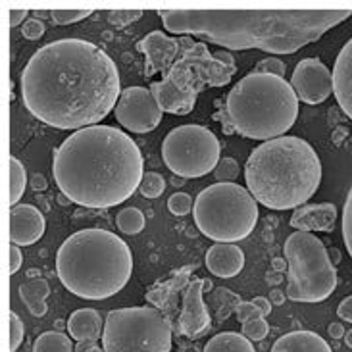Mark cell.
<instances>
[{"instance_id":"6da1fadb","label":"cell","mask_w":352,"mask_h":352,"mask_svg":"<svg viewBox=\"0 0 352 352\" xmlns=\"http://www.w3.org/2000/svg\"><path fill=\"white\" fill-rule=\"evenodd\" d=\"M21 100L43 124L79 131L102 122L122 96L114 60L83 38H60L29 58L19 77Z\"/></svg>"},{"instance_id":"7a4b0ae2","label":"cell","mask_w":352,"mask_h":352,"mask_svg":"<svg viewBox=\"0 0 352 352\" xmlns=\"http://www.w3.org/2000/svg\"><path fill=\"white\" fill-rule=\"evenodd\" d=\"M173 35L199 37L228 50L293 54L352 16V10H160Z\"/></svg>"},{"instance_id":"3957f363","label":"cell","mask_w":352,"mask_h":352,"mask_svg":"<svg viewBox=\"0 0 352 352\" xmlns=\"http://www.w3.org/2000/svg\"><path fill=\"white\" fill-rule=\"evenodd\" d=\"M52 173L67 200L85 208H112L143 183L144 160L133 139L112 125H93L54 151Z\"/></svg>"},{"instance_id":"277c9868","label":"cell","mask_w":352,"mask_h":352,"mask_svg":"<svg viewBox=\"0 0 352 352\" xmlns=\"http://www.w3.org/2000/svg\"><path fill=\"white\" fill-rule=\"evenodd\" d=\"M248 192L270 210L305 206L322 183V162L300 137H277L256 146L245 164Z\"/></svg>"},{"instance_id":"5b68a950","label":"cell","mask_w":352,"mask_h":352,"mask_svg":"<svg viewBox=\"0 0 352 352\" xmlns=\"http://www.w3.org/2000/svg\"><path fill=\"white\" fill-rule=\"evenodd\" d=\"M56 274L72 295L85 300H104L129 283L133 252L112 231L81 229L58 248Z\"/></svg>"},{"instance_id":"8992f818","label":"cell","mask_w":352,"mask_h":352,"mask_svg":"<svg viewBox=\"0 0 352 352\" xmlns=\"http://www.w3.org/2000/svg\"><path fill=\"white\" fill-rule=\"evenodd\" d=\"M298 118V96L283 77L248 74L229 91L221 110L226 133L245 139L272 141L295 125Z\"/></svg>"},{"instance_id":"52a82bcc","label":"cell","mask_w":352,"mask_h":352,"mask_svg":"<svg viewBox=\"0 0 352 352\" xmlns=\"http://www.w3.org/2000/svg\"><path fill=\"white\" fill-rule=\"evenodd\" d=\"M181 52L162 81L151 83L162 112L185 116L192 112L199 95L206 87H226L237 74L235 58L228 50L210 52L206 43L190 37L179 38Z\"/></svg>"},{"instance_id":"ba28073f","label":"cell","mask_w":352,"mask_h":352,"mask_svg":"<svg viewBox=\"0 0 352 352\" xmlns=\"http://www.w3.org/2000/svg\"><path fill=\"white\" fill-rule=\"evenodd\" d=\"M192 216L202 235L216 243H237L254 231L260 212L248 189L237 183H214L199 192Z\"/></svg>"},{"instance_id":"9c48e42d","label":"cell","mask_w":352,"mask_h":352,"mask_svg":"<svg viewBox=\"0 0 352 352\" xmlns=\"http://www.w3.org/2000/svg\"><path fill=\"white\" fill-rule=\"evenodd\" d=\"M287 296L295 302H322L335 293L337 270L320 239L295 231L285 241Z\"/></svg>"},{"instance_id":"30bf717a","label":"cell","mask_w":352,"mask_h":352,"mask_svg":"<svg viewBox=\"0 0 352 352\" xmlns=\"http://www.w3.org/2000/svg\"><path fill=\"white\" fill-rule=\"evenodd\" d=\"M104 352H170L172 325L153 306L108 312L102 333Z\"/></svg>"},{"instance_id":"8fae6325","label":"cell","mask_w":352,"mask_h":352,"mask_svg":"<svg viewBox=\"0 0 352 352\" xmlns=\"http://www.w3.org/2000/svg\"><path fill=\"white\" fill-rule=\"evenodd\" d=\"M221 146L216 135L202 125H179L166 135L162 158L168 170L179 177L197 179L214 172Z\"/></svg>"},{"instance_id":"7c38bea8","label":"cell","mask_w":352,"mask_h":352,"mask_svg":"<svg viewBox=\"0 0 352 352\" xmlns=\"http://www.w3.org/2000/svg\"><path fill=\"white\" fill-rule=\"evenodd\" d=\"M162 108L151 89L127 87L116 104V120L131 133H151L162 122Z\"/></svg>"},{"instance_id":"4fadbf2b","label":"cell","mask_w":352,"mask_h":352,"mask_svg":"<svg viewBox=\"0 0 352 352\" xmlns=\"http://www.w3.org/2000/svg\"><path fill=\"white\" fill-rule=\"evenodd\" d=\"M291 87L298 100L306 104H322L333 93V72L318 58H305L296 64L291 76Z\"/></svg>"},{"instance_id":"5bb4252c","label":"cell","mask_w":352,"mask_h":352,"mask_svg":"<svg viewBox=\"0 0 352 352\" xmlns=\"http://www.w3.org/2000/svg\"><path fill=\"white\" fill-rule=\"evenodd\" d=\"M137 50H141L146 56L144 77H153L158 72L166 77L175 60L179 58L181 45L179 38L168 37L164 31H153L137 43Z\"/></svg>"},{"instance_id":"9a60e30c","label":"cell","mask_w":352,"mask_h":352,"mask_svg":"<svg viewBox=\"0 0 352 352\" xmlns=\"http://www.w3.org/2000/svg\"><path fill=\"white\" fill-rule=\"evenodd\" d=\"M210 287V281L195 279L183 295V310L179 316L181 333L189 339H197L210 329V314L202 300L204 289Z\"/></svg>"},{"instance_id":"2e32d148","label":"cell","mask_w":352,"mask_h":352,"mask_svg":"<svg viewBox=\"0 0 352 352\" xmlns=\"http://www.w3.org/2000/svg\"><path fill=\"white\" fill-rule=\"evenodd\" d=\"M45 235V216L33 204H18L10 210V241L12 245L29 247Z\"/></svg>"},{"instance_id":"e0dca14e","label":"cell","mask_w":352,"mask_h":352,"mask_svg":"<svg viewBox=\"0 0 352 352\" xmlns=\"http://www.w3.org/2000/svg\"><path fill=\"white\" fill-rule=\"evenodd\" d=\"M204 264L212 276L229 279L245 267V252L233 243H216L208 248Z\"/></svg>"},{"instance_id":"ac0fdd59","label":"cell","mask_w":352,"mask_h":352,"mask_svg":"<svg viewBox=\"0 0 352 352\" xmlns=\"http://www.w3.org/2000/svg\"><path fill=\"white\" fill-rule=\"evenodd\" d=\"M337 221V206L331 202L322 204H305L298 206L291 216V228L296 231H331Z\"/></svg>"},{"instance_id":"d6986e66","label":"cell","mask_w":352,"mask_h":352,"mask_svg":"<svg viewBox=\"0 0 352 352\" xmlns=\"http://www.w3.org/2000/svg\"><path fill=\"white\" fill-rule=\"evenodd\" d=\"M333 95L337 104L352 120V38L341 48L335 60Z\"/></svg>"},{"instance_id":"ffe728a7","label":"cell","mask_w":352,"mask_h":352,"mask_svg":"<svg viewBox=\"0 0 352 352\" xmlns=\"http://www.w3.org/2000/svg\"><path fill=\"white\" fill-rule=\"evenodd\" d=\"M270 352H333L324 337L314 331H291L279 337Z\"/></svg>"},{"instance_id":"44dd1931","label":"cell","mask_w":352,"mask_h":352,"mask_svg":"<svg viewBox=\"0 0 352 352\" xmlns=\"http://www.w3.org/2000/svg\"><path fill=\"white\" fill-rule=\"evenodd\" d=\"M67 331L69 337L79 341H98V337H102V320L100 314L93 308H81L76 310L67 320Z\"/></svg>"},{"instance_id":"7402d4cb","label":"cell","mask_w":352,"mask_h":352,"mask_svg":"<svg viewBox=\"0 0 352 352\" xmlns=\"http://www.w3.org/2000/svg\"><path fill=\"white\" fill-rule=\"evenodd\" d=\"M48 283L45 279H33V281H28L23 285L19 287V296L21 300L25 302L28 310L33 316H41L47 314V296H48Z\"/></svg>"},{"instance_id":"603a6c76","label":"cell","mask_w":352,"mask_h":352,"mask_svg":"<svg viewBox=\"0 0 352 352\" xmlns=\"http://www.w3.org/2000/svg\"><path fill=\"white\" fill-rule=\"evenodd\" d=\"M204 352H256L252 346V341L247 339L243 333H235V331H226L216 337H212Z\"/></svg>"},{"instance_id":"cb8c5ba5","label":"cell","mask_w":352,"mask_h":352,"mask_svg":"<svg viewBox=\"0 0 352 352\" xmlns=\"http://www.w3.org/2000/svg\"><path fill=\"white\" fill-rule=\"evenodd\" d=\"M33 352H76V346L67 335L60 331H45L35 339Z\"/></svg>"},{"instance_id":"d4e9b609","label":"cell","mask_w":352,"mask_h":352,"mask_svg":"<svg viewBox=\"0 0 352 352\" xmlns=\"http://www.w3.org/2000/svg\"><path fill=\"white\" fill-rule=\"evenodd\" d=\"M28 187V173L23 164L19 162L16 156L10 158V204L18 206L19 199L23 197Z\"/></svg>"},{"instance_id":"484cf974","label":"cell","mask_w":352,"mask_h":352,"mask_svg":"<svg viewBox=\"0 0 352 352\" xmlns=\"http://www.w3.org/2000/svg\"><path fill=\"white\" fill-rule=\"evenodd\" d=\"M116 223H118V229H120L122 233L137 235V233H141L144 229L146 219H144V214L139 208H124L118 214Z\"/></svg>"},{"instance_id":"4316f807","label":"cell","mask_w":352,"mask_h":352,"mask_svg":"<svg viewBox=\"0 0 352 352\" xmlns=\"http://www.w3.org/2000/svg\"><path fill=\"white\" fill-rule=\"evenodd\" d=\"M139 190H141V195H143L144 199H158L164 190H166V181H164L160 173L146 172Z\"/></svg>"},{"instance_id":"83f0119b","label":"cell","mask_w":352,"mask_h":352,"mask_svg":"<svg viewBox=\"0 0 352 352\" xmlns=\"http://www.w3.org/2000/svg\"><path fill=\"white\" fill-rule=\"evenodd\" d=\"M241 333L245 335L247 339H250V341H262L270 333V325H267L266 318H252V320H248V322L243 324Z\"/></svg>"},{"instance_id":"f1b7e54d","label":"cell","mask_w":352,"mask_h":352,"mask_svg":"<svg viewBox=\"0 0 352 352\" xmlns=\"http://www.w3.org/2000/svg\"><path fill=\"white\" fill-rule=\"evenodd\" d=\"M91 14H93L91 10H52L50 19L56 25H69V23H76V21L89 18Z\"/></svg>"},{"instance_id":"f546056e","label":"cell","mask_w":352,"mask_h":352,"mask_svg":"<svg viewBox=\"0 0 352 352\" xmlns=\"http://www.w3.org/2000/svg\"><path fill=\"white\" fill-rule=\"evenodd\" d=\"M218 183H233L239 175V164L235 158H221L214 170Z\"/></svg>"},{"instance_id":"4dcf8cb0","label":"cell","mask_w":352,"mask_h":352,"mask_svg":"<svg viewBox=\"0 0 352 352\" xmlns=\"http://www.w3.org/2000/svg\"><path fill=\"white\" fill-rule=\"evenodd\" d=\"M168 208L175 216H187L190 214V208H195V202L187 192H173L168 199Z\"/></svg>"},{"instance_id":"1f68e13d","label":"cell","mask_w":352,"mask_h":352,"mask_svg":"<svg viewBox=\"0 0 352 352\" xmlns=\"http://www.w3.org/2000/svg\"><path fill=\"white\" fill-rule=\"evenodd\" d=\"M343 239L344 247L352 258V189L349 190L343 206Z\"/></svg>"},{"instance_id":"d6a6232c","label":"cell","mask_w":352,"mask_h":352,"mask_svg":"<svg viewBox=\"0 0 352 352\" xmlns=\"http://www.w3.org/2000/svg\"><path fill=\"white\" fill-rule=\"evenodd\" d=\"M287 72V66L283 64V60L279 58H266V60H260L256 67L252 69V74H267V76H277L283 77Z\"/></svg>"},{"instance_id":"836d02e7","label":"cell","mask_w":352,"mask_h":352,"mask_svg":"<svg viewBox=\"0 0 352 352\" xmlns=\"http://www.w3.org/2000/svg\"><path fill=\"white\" fill-rule=\"evenodd\" d=\"M23 343V324L16 312H10V352H16Z\"/></svg>"},{"instance_id":"e575fe53","label":"cell","mask_w":352,"mask_h":352,"mask_svg":"<svg viewBox=\"0 0 352 352\" xmlns=\"http://www.w3.org/2000/svg\"><path fill=\"white\" fill-rule=\"evenodd\" d=\"M141 16H143L141 10H116V12L108 14V21L114 28H125V25H129L131 21L139 19Z\"/></svg>"},{"instance_id":"d590c367","label":"cell","mask_w":352,"mask_h":352,"mask_svg":"<svg viewBox=\"0 0 352 352\" xmlns=\"http://www.w3.org/2000/svg\"><path fill=\"white\" fill-rule=\"evenodd\" d=\"M21 35L29 41H37L45 35V23L41 21V19L33 18L28 19L25 23H23V28H21Z\"/></svg>"},{"instance_id":"8d00e7d4","label":"cell","mask_w":352,"mask_h":352,"mask_svg":"<svg viewBox=\"0 0 352 352\" xmlns=\"http://www.w3.org/2000/svg\"><path fill=\"white\" fill-rule=\"evenodd\" d=\"M237 318L241 324H245V322L252 320V318H264V314L258 310V306L254 302H239Z\"/></svg>"},{"instance_id":"74e56055","label":"cell","mask_w":352,"mask_h":352,"mask_svg":"<svg viewBox=\"0 0 352 352\" xmlns=\"http://www.w3.org/2000/svg\"><path fill=\"white\" fill-rule=\"evenodd\" d=\"M21 264H23L21 250H19L18 245H12V247H10V274L14 276L19 267H21Z\"/></svg>"},{"instance_id":"f35d334b","label":"cell","mask_w":352,"mask_h":352,"mask_svg":"<svg viewBox=\"0 0 352 352\" xmlns=\"http://www.w3.org/2000/svg\"><path fill=\"white\" fill-rule=\"evenodd\" d=\"M337 316L344 320V322H351L352 324V295L346 296L341 305L337 306Z\"/></svg>"},{"instance_id":"ab89813d","label":"cell","mask_w":352,"mask_h":352,"mask_svg":"<svg viewBox=\"0 0 352 352\" xmlns=\"http://www.w3.org/2000/svg\"><path fill=\"white\" fill-rule=\"evenodd\" d=\"M76 352H104V349H100L96 341H79L76 344Z\"/></svg>"},{"instance_id":"60d3db41","label":"cell","mask_w":352,"mask_h":352,"mask_svg":"<svg viewBox=\"0 0 352 352\" xmlns=\"http://www.w3.org/2000/svg\"><path fill=\"white\" fill-rule=\"evenodd\" d=\"M327 333H329V337L331 339H344V335H346V331H344V325L339 324V322H335V324H329V327H327Z\"/></svg>"},{"instance_id":"b9f144b4","label":"cell","mask_w":352,"mask_h":352,"mask_svg":"<svg viewBox=\"0 0 352 352\" xmlns=\"http://www.w3.org/2000/svg\"><path fill=\"white\" fill-rule=\"evenodd\" d=\"M8 16H10V25L12 28H16V25H19L23 19H25V16H28V10H10L8 12Z\"/></svg>"},{"instance_id":"7bdbcfd3","label":"cell","mask_w":352,"mask_h":352,"mask_svg":"<svg viewBox=\"0 0 352 352\" xmlns=\"http://www.w3.org/2000/svg\"><path fill=\"white\" fill-rule=\"evenodd\" d=\"M252 302L258 306V310H260V312L264 314V318H266V316L272 312V302L267 300L266 296H256V298H254Z\"/></svg>"},{"instance_id":"ee69618b","label":"cell","mask_w":352,"mask_h":352,"mask_svg":"<svg viewBox=\"0 0 352 352\" xmlns=\"http://www.w3.org/2000/svg\"><path fill=\"white\" fill-rule=\"evenodd\" d=\"M31 185H33V189L35 190H43V189H47V183H45V177H43V175H35V177H33V183H31Z\"/></svg>"},{"instance_id":"f6af8a7d","label":"cell","mask_w":352,"mask_h":352,"mask_svg":"<svg viewBox=\"0 0 352 352\" xmlns=\"http://www.w3.org/2000/svg\"><path fill=\"white\" fill-rule=\"evenodd\" d=\"M329 258H331L333 264H339L341 262V252L337 248H329Z\"/></svg>"},{"instance_id":"bcb514c9","label":"cell","mask_w":352,"mask_h":352,"mask_svg":"<svg viewBox=\"0 0 352 352\" xmlns=\"http://www.w3.org/2000/svg\"><path fill=\"white\" fill-rule=\"evenodd\" d=\"M272 298H274L276 305H281V302H283V295H281L279 291H274V293H272Z\"/></svg>"},{"instance_id":"7dc6e473","label":"cell","mask_w":352,"mask_h":352,"mask_svg":"<svg viewBox=\"0 0 352 352\" xmlns=\"http://www.w3.org/2000/svg\"><path fill=\"white\" fill-rule=\"evenodd\" d=\"M344 343H346V346H349V349H352V329H349V331H346V335H344Z\"/></svg>"},{"instance_id":"c3c4849f","label":"cell","mask_w":352,"mask_h":352,"mask_svg":"<svg viewBox=\"0 0 352 352\" xmlns=\"http://www.w3.org/2000/svg\"><path fill=\"white\" fill-rule=\"evenodd\" d=\"M274 266H276V270H281V267H285V262H281V260L277 258L276 262H274Z\"/></svg>"}]
</instances>
